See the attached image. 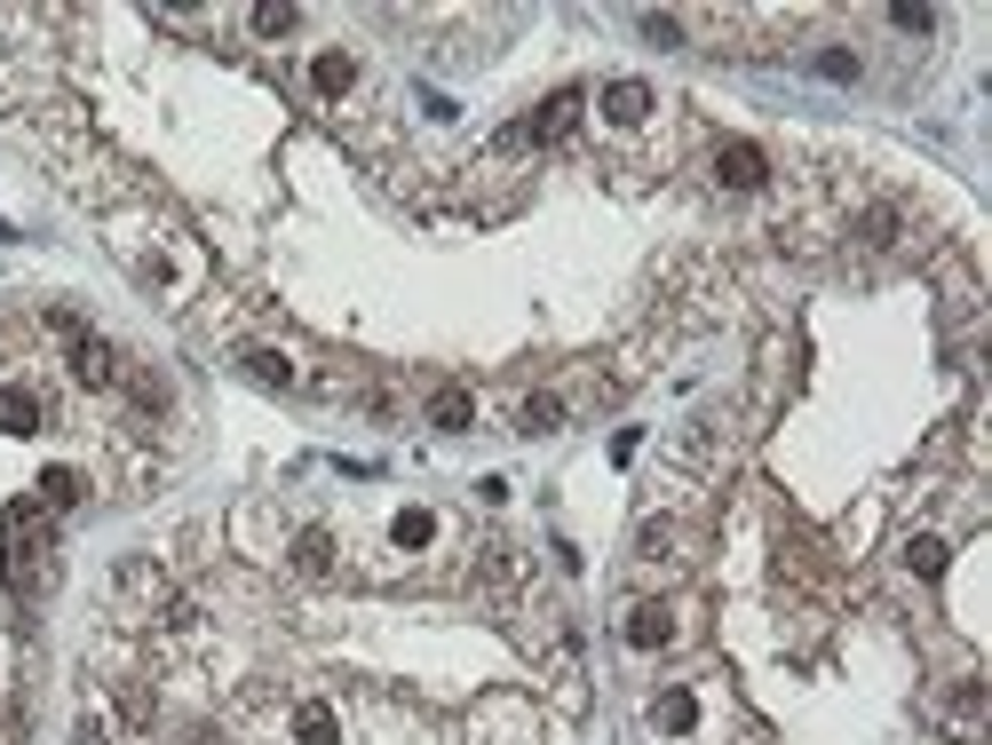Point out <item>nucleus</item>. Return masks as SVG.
<instances>
[{
	"label": "nucleus",
	"mask_w": 992,
	"mask_h": 745,
	"mask_svg": "<svg viewBox=\"0 0 992 745\" xmlns=\"http://www.w3.org/2000/svg\"><path fill=\"white\" fill-rule=\"evenodd\" d=\"M0 580L9 595H48L56 587V531L41 500H16L9 524H0Z\"/></svg>",
	"instance_id": "obj_1"
},
{
	"label": "nucleus",
	"mask_w": 992,
	"mask_h": 745,
	"mask_svg": "<svg viewBox=\"0 0 992 745\" xmlns=\"http://www.w3.org/2000/svg\"><path fill=\"white\" fill-rule=\"evenodd\" d=\"M64 349H72V381H88V389H112V381H119V357H112L104 333L72 325V333H64Z\"/></svg>",
	"instance_id": "obj_2"
},
{
	"label": "nucleus",
	"mask_w": 992,
	"mask_h": 745,
	"mask_svg": "<svg viewBox=\"0 0 992 745\" xmlns=\"http://www.w3.org/2000/svg\"><path fill=\"white\" fill-rule=\"evenodd\" d=\"M715 183H722V191H763V183H771L763 144H722V151H715Z\"/></svg>",
	"instance_id": "obj_3"
},
{
	"label": "nucleus",
	"mask_w": 992,
	"mask_h": 745,
	"mask_svg": "<svg viewBox=\"0 0 992 745\" xmlns=\"http://www.w3.org/2000/svg\"><path fill=\"white\" fill-rule=\"evenodd\" d=\"M595 112H604L612 127H643L659 112V95H651V80H612L604 95H595Z\"/></svg>",
	"instance_id": "obj_4"
},
{
	"label": "nucleus",
	"mask_w": 992,
	"mask_h": 745,
	"mask_svg": "<svg viewBox=\"0 0 992 745\" xmlns=\"http://www.w3.org/2000/svg\"><path fill=\"white\" fill-rule=\"evenodd\" d=\"M572 119H580V88H556L548 104L516 127V144H556V135H572Z\"/></svg>",
	"instance_id": "obj_5"
},
{
	"label": "nucleus",
	"mask_w": 992,
	"mask_h": 745,
	"mask_svg": "<svg viewBox=\"0 0 992 745\" xmlns=\"http://www.w3.org/2000/svg\"><path fill=\"white\" fill-rule=\"evenodd\" d=\"M627 642H636V651H668L675 642V611L668 603H636V611H627Z\"/></svg>",
	"instance_id": "obj_6"
},
{
	"label": "nucleus",
	"mask_w": 992,
	"mask_h": 745,
	"mask_svg": "<svg viewBox=\"0 0 992 745\" xmlns=\"http://www.w3.org/2000/svg\"><path fill=\"white\" fill-rule=\"evenodd\" d=\"M310 88H318V95H350V88H357V56H350V48H318V56H310Z\"/></svg>",
	"instance_id": "obj_7"
},
{
	"label": "nucleus",
	"mask_w": 992,
	"mask_h": 745,
	"mask_svg": "<svg viewBox=\"0 0 992 745\" xmlns=\"http://www.w3.org/2000/svg\"><path fill=\"white\" fill-rule=\"evenodd\" d=\"M32 428H41V397H32V389H0V436H32Z\"/></svg>",
	"instance_id": "obj_8"
},
{
	"label": "nucleus",
	"mask_w": 992,
	"mask_h": 745,
	"mask_svg": "<svg viewBox=\"0 0 992 745\" xmlns=\"http://www.w3.org/2000/svg\"><path fill=\"white\" fill-rule=\"evenodd\" d=\"M651 730H668V737L699 730V698H691V690H668V698H651Z\"/></svg>",
	"instance_id": "obj_9"
},
{
	"label": "nucleus",
	"mask_w": 992,
	"mask_h": 745,
	"mask_svg": "<svg viewBox=\"0 0 992 745\" xmlns=\"http://www.w3.org/2000/svg\"><path fill=\"white\" fill-rule=\"evenodd\" d=\"M516 428H524V436L565 428V397H548V389H540V397H524V404H516Z\"/></svg>",
	"instance_id": "obj_10"
},
{
	"label": "nucleus",
	"mask_w": 992,
	"mask_h": 745,
	"mask_svg": "<svg viewBox=\"0 0 992 745\" xmlns=\"http://www.w3.org/2000/svg\"><path fill=\"white\" fill-rule=\"evenodd\" d=\"M294 571H303V580H326V571H334V539L303 531V539H294Z\"/></svg>",
	"instance_id": "obj_11"
},
{
	"label": "nucleus",
	"mask_w": 992,
	"mask_h": 745,
	"mask_svg": "<svg viewBox=\"0 0 992 745\" xmlns=\"http://www.w3.org/2000/svg\"><path fill=\"white\" fill-rule=\"evenodd\" d=\"M429 421H437V428H469L477 421V397L469 389H437V397H429Z\"/></svg>",
	"instance_id": "obj_12"
},
{
	"label": "nucleus",
	"mask_w": 992,
	"mask_h": 745,
	"mask_svg": "<svg viewBox=\"0 0 992 745\" xmlns=\"http://www.w3.org/2000/svg\"><path fill=\"white\" fill-rule=\"evenodd\" d=\"M88 484H80V468H41V507L56 516V507H72Z\"/></svg>",
	"instance_id": "obj_13"
},
{
	"label": "nucleus",
	"mask_w": 992,
	"mask_h": 745,
	"mask_svg": "<svg viewBox=\"0 0 992 745\" xmlns=\"http://www.w3.org/2000/svg\"><path fill=\"white\" fill-rule=\"evenodd\" d=\"M389 531H397V548H429V539H437V516H429V507H406Z\"/></svg>",
	"instance_id": "obj_14"
},
{
	"label": "nucleus",
	"mask_w": 992,
	"mask_h": 745,
	"mask_svg": "<svg viewBox=\"0 0 992 745\" xmlns=\"http://www.w3.org/2000/svg\"><path fill=\"white\" fill-rule=\"evenodd\" d=\"M294 24H303V9H286V0H262V9H254V32H262V41H286Z\"/></svg>",
	"instance_id": "obj_15"
},
{
	"label": "nucleus",
	"mask_w": 992,
	"mask_h": 745,
	"mask_svg": "<svg viewBox=\"0 0 992 745\" xmlns=\"http://www.w3.org/2000/svg\"><path fill=\"white\" fill-rule=\"evenodd\" d=\"M247 373H254L262 389H286V381H294V365H286L278 349H247Z\"/></svg>",
	"instance_id": "obj_16"
},
{
	"label": "nucleus",
	"mask_w": 992,
	"mask_h": 745,
	"mask_svg": "<svg viewBox=\"0 0 992 745\" xmlns=\"http://www.w3.org/2000/svg\"><path fill=\"white\" fill-rule=\"evenodd\" d=\"M905 563H913V580H945V539H913Z\"/></svg>",
	"instance_id": "obj_17"
},
{
	"label": "nucleus",
	"mask_w": 992,
	"mask_h": 745,
	"mask_svg": "<svg viewBox=\"0 0 992 745\" xmlns=\"http://www.w3.org/2000/svg\"><path fill=\"white\" fill-rule=\"evenodd\" d=\"M294 730H303V745H334V714H326L318 698L303 706V714H294Z\"/></svg>",
	"instance_id": "obj_18"
},
{
	"label": "nucleus",
	"mask_w": 992,
	"mask_h": 745,
	"mask_svg": "<svg viewBox=\"0 0 992 745\" xmlns=\"http://www.w3.org/2000/svg\"><path fill=\"white\" fill-rule=\"evenodd\" d=\"M818 72H825V80H857L866 64H857V48H818Z\"/></svg>",
	"instance_id": "obj_19"
},
{
	"label": "nucleus",
	"mask_w": 992,
	"mask_h": 745,
	"mask_svg": "<svg viewBox=\"0 0 992 745\" xmlns=\"http://www.w3.org/2000/svg\"><path fill=\"white\" fill-rule=\"evenodd\" d=\"M643 41H651V48H683V16H659V9H651V16H643Z\"/></svg>",
	"instance_id": "obj_20"
},
{
	"label": "nucleus",
	"mask_w": 992,
	"mask_h": 745,
	"mask_svg": "<svg viewBox=\"0 0 992 745\" xmlns=\"http://www.w3.org/2000/svg\"><path fill=\"white\" fill-rule=\"evenodd\" d=\"M636 548H643V555H668V548H675V524H643Z\"/></svg>",
	"instance_id": "obj_21"
},
{
	"label": "nucleus",
	"mask_w": 992,
	"mask_h": 745,
	"mask_svg": "<svg viewBox=\"0 0 992 745\" xmlns=\"http://www.w3.org/2000/svg\"><path fill=\"white\" fill-rule=\"evenodd\" d=\"M80 745H104V722H80Z\"/></svg>",
	"instance_id": "obj_22"
},
{
	"label": "nucleus",
	"mask_w": 992,
	"mask_h": 745,
	"mask_svg": "<svg viewBox=\"0 0 992 745\" xmlns=\"http://www.w3.org/2000/svg\"><path fill=\"white\" fill-rule=\"evenodd\" d=\"M0 239H9V230H0Z\"/></svg>",
	"instance_id": "obj_23"
}]
</instances>
